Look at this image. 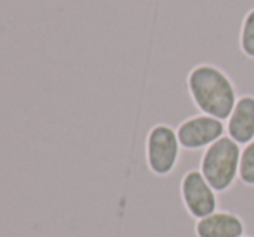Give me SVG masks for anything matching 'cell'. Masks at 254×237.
<instances>
[{
	"instance_id": "6da1fadb",
	"label": "cell",
	"mask_w": 254,
	"mask_h": 237,
	"mask_svg": "<svg viewBox=\"0 0 254 237\" xmlns=\"http://www.w3.org/2000/svg\"><path fill=\"white\" fill-rule=\"evenodd\" d=\"M187 85L194 104L204 114L218 120L230 118L239 99L234 83L223 71L209 64H201L190 71Z\"/></svg>"
},
{
	"instance_id": "7a4b0ae2",
	"label": "cell",
	"mask_w": 254,
	"mask_h": 237,
	"mask_svg": "<svg viewBox=\"0 0 254 237\" xmlns=\"http://www.w3.org/2000/svg\"><path fill=\"white\" fill-rule=\"evenodd\" d=\"M241 147L230 137H221L206 147L201 158V173L216 192H225L239 177Z\"/></svg>"
},
{
	"instance_id": "3957f363",
	"label": "cell",
	"mask_w": 254,
	"mask_h": 237,
	"mask_svg": "<svg viewBox=\"0 0 254 237\" xmlns=\"http://www.w3.org/2000/svg\"><path fill=\"white\" fill-rule=\"evenodd\" d=\"M180 154V141L177 132L168 125H156L151 128L145 142V158L147 166L154 175L171 173L177 166Z\"/></svg>"
},
{
	"instance_id": "277c9868",
	"label": "cell",
	"mask_w": 254,
	"mask_h": 237,
	"mask_svg": "<svg viewBox=\"0 0 254 237\" xmlns=\"http://www.w3.org/2000/svg\"><path fill=\"white\" fill-rule=\"evenodd\" d=\"M182 201L187 208L189 215L201 220L207 215L214 213L218 208L216 190L207 184L201 170H189L182 178L180 185Z\"/></svg>"
},
{
	"instance_id": "5b68a950",
	"label": "cell",
	"mask_w": 254,
	"mask_h": 237,
	"mask_svg": "<svg viewBox=\"0 0 254 237\" xmlns=\"http://www.w3.org/2000/svg\"><path fill=\"white\" fill-rule=\"evenodd\" d=\"M225 125L221 120L207 114H201V116H194L185 120L184 123L178 127L177 135L180 146L184 149L195 151L202 149V147H209L218 139L223 137Z\"/></svg>"
},
{
	"instance_id": "8992f818",
	"label": "cell",
	"mask_w": 254,
	"mask_h": 237,
	"mask_svg": "<svg viewBox=\"0 0 254 237\" xmlns=\"http://www.w3.org/2000/svg\"><path fill=\"white\" fill-rule=\"evenodd\" d=\"M244 222L232 211H214L197 220V237H244Z\"/></svg>"
},
{
	"instance_id": "52a82bcc",
	"label": "cell",
	"mask_w": 254,
	"mask_h": 237,
	"mask_svg": "<svg viewBox=\"0 0 254 237\" xmlns=\"http://www.w3.org/2000/svg\"><path fill=\"white\" fill-rule=\"evenodd\" d=\"M228 137L241 146L254 141V97L244 95L237 100L227 125Z\"/></svg>"
},
{
	"instance_id": "ba28073f",
	"label": "cell",
	"mask_w": 254,
	"mask_h": 237,
	"mask_svg": "<svg viewBox=\"0 0 254 237\" xmlns=\"http://www.w3.org/2000/svg\"><path fill=\"white\" fill-rule=\"evenodd\" d=\"M239 178L244 185H254V141L249 142L241 153Z\"/></svg>"
},
{
	"instance_id": "9c48e42d",
	"label": "cell",
	"mask_w": 254,
	"mask_h": 237,
	"mask_svg": "<svg viewBox=\"0 0 254 237\" xmlns=\"http://www.w3.org/2000/svg\"><path fill=\"white\" fill-rule=\"evenodd\" d=\"M241 49L248 57L254 59V9L248 12L241 30Z\"/></svg>"
}]
</instances>
